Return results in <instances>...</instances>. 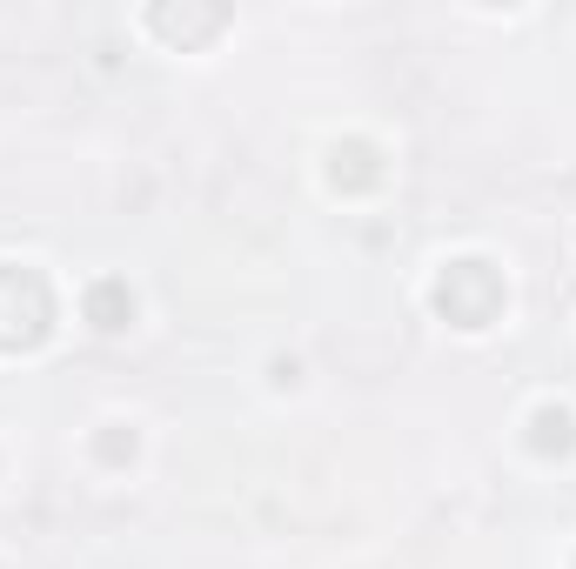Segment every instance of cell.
Wrapping results in <instances>:
<instances>
[{"mask_svg":"<svg viewBox=\"0 0 576 569\" xmlns=\"http://www.w3.org/2000/svg\"><path fill=\"white\" fill-rule=\"evenodd\" d=\"M94 315H101V329H121V295L101 289V295H94Z\"/></svg>","mask_w":576,"mask_h":569,"instance_id":"1","label":"cell"}]
</instances>
